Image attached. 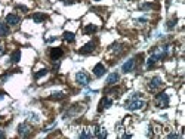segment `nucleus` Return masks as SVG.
Returning a JSON list of instances; mask_svg holds the SVG:
<instances>
[{
  "instance_id": "nucleus-25",
  "label": "nucleus",
  "mask_w": 185,
  "mask_h": 139,
  "mask_svg": "<svg viewBox=\"0 0 185 139\" xmlns=\"http://www.w3.org/2000/svg\"><path fill=\"white\" fill-rule=\"evenodd\" d=\"M167 138H169V139H172V138H179V135H178V133H169V135H167Z\"/></svg>"
},
{
  "instance_id": "nucleus-22",
  "label": "nucleus",
  "mask_w": 185,
  "mask_h": 139,
  "mask_svg": "<svg viewBox=\"0 0 185 139\" xmlns=\"http://www.w3.org/2000/svg\"><path fill=\"white\" fill-rule=\"evenodd\" d=\"M175 22H176V19H173V21H169V22H167V30H172V28L175 27Z\"/></svg>"
},
{
  "instance_id": "nucleus-15",
  "label": "nucleus",
  "mask_w": 185,
  "mask_h": 139,
  "mask_svg": "<svg viewBox=\"0 0 185 139\" xmlns=\"http://www.w3.org/2000/svg\"><path fill=\"white\" fill-rule=\"evenodd\" d=\"M44 19H46V15H44V13H34V15H33V21H34L36 24L43 22Z\"/></svg>"
},
{
  "instance_id": "nucleus-1",
  "label": "nucleus",
  "mask_w": 185,
  "mask_h": 139,
  "mask_svg": "<svg viewBox=\"0 0 185 139\" xmlns=\"http://www.w3.org/2000/svg\"><path fill=\"white\" fill-rule=\"evenodd\" d=\"M155 104H157L158 108H166L169 105V96H167V93H164V92L157 93L155 95Z\"/></svg>"
},
{
  "instance_id": "nucleus-26",
  "label": "nucleus",
  "mask_w": 185,
  "mask_h": 139,
  "mask_svg": "<svg viewBox=\"0 0 185 139\" xmlns=\"http://www.w3.org/2000/svg\"><path fill=\"white\" fill-rule=\"evenodd\" d=\"M16 9H18V10H24V12L27 10V7H24V6H16Z\"/></svg>"
},
{
  "instance_id": "nucleus-6",
  "label": "nucleus",
  "mask_w": 185,
  "mask_h": 139,
  "mask_svg": "<svg viewBox=\"0 0 185 139\" xmlns=\"http://www.w3.org/2000/svg\"><path fill=\"white\" fill-rule=\"evenodd\" d=\"M6 24H9V25H16V24H19V16L15 15V13L6 15Z\"/></svg>"
},
{
  "instance_id": "nucleus-5",
  "label": "nucleus",
  "mask_w": 185,
  "mask_h": 139,
  "mask_svg": "<svg viewBox=\"0 0 185 139\" xmlns=\"http://www.w3.org/2000/svg\"><path fill=\"white\" fill-rule=\"evenodd\" d=\"M161 85H163V82H161L160 77H152L149 85H148V88H149V90H155V89L161 88Z\"/></svg>"
},
{
  "instance_id": "nucleus-2",
  "label": "nucleus",
  "mask_w": 185,
  "mask_h": 139,
  "mask_svg": "<svg viewBox=\"0 0 185 139\" xmlns=\"http://www.w3.org/2000/svg\"><path fill=\"white\" fill-rule=\"evenodd\" d=\"M144 105H145V102H144V101H138L136 98H135V99H130V101L126 102V108L130 110V111L141 110V108H144Z\"/></svg>"
},
{
  "instance_id": "nucleus-23",
  "label": "nucleus",
  "mask_w": 185,
  "mask_h": 139,
  "mask_svg": "<svg viewBox=\"0 0 185 139\" xmlns=\"http://www.w3.org/2000/svg\"><path fill=\"white\" fill-rule=\"evenodd\" d=\"M52 99H61V98H64V93H55L53 96H50Z\"/></svg>"
},
{
  "instance_id": "nucleus-27",
  "label": "nucleus",
  "mask_w": 185,
  "mask_h": 139,
  "mask_svg": "<svg viewBox=\"0 0 185 139\" xmlns=\"http://www.w3.org/2000/svg\"><path fill=\"white\" fill-rule=\"evenodd\" d=\"M1 138H4V132L0 129V139H1Z\"/></svg>"
},
{
  "instance_id": "nucleus-8",
  "label": "nucleus",
  "mask_w": 185,
  "mask_h": 139,
  "mask_svg": "<svg viewBox=\"0 0 185 139\" xmlns=\"http://www.w3.org/2000/svg\"><path fill=\"white\" fill-rule=\"evenodd\" d=\"M18 133H19V136H28V133H30V126H28L27 123L19 124V126H18Z\"/></svg>"
},
{
  "instance_id": "nucleus-24",
  "label": "nucleus",
  "mask_w": 185,
  "mask_h": 139,
  "mask_svg": "<svg viewBox=\"0 0 185 139\" xmlns=\"http://www.w3.org/2000/svg\"><path fill=\"white\" fill-rule=\"evenodd\" d=\"M64 4H74L75 3V0H61Z\"/></svg>"
},
{
  "instance_id": "nucleus-16",
  "label": "nucleus",
  "mask_w": 185,
  "mask_h": 139,
  "mask_svg": "<svg viewBox=\"0 0 185 139\" xmlns=\"http://www.w3.org/2000/svg\"><path fill=\"white\" fill-rule=\"evenodd\" d=\"M62 36H64V40L68 42V43H73L74 40H75V36H74L73 33H70V31H65Z\"/></svg>"
},
{
  "instance_id": "nucleus-21",
  "label": "nucleus",
  "mask_w": 185,
  "mask_h": 139,
  "mask_svg": "<svg viewBox=\"0 0 185 139\" xmlns=\"http://www.w3.org/2000/svg\"><path fill=\"white\" fill-rule=\"evenodd\" d=\"M114 52H120V50H123V46L121 45H118V43H115V45H112V47H111Z\"/></svg>"
},
{
  "instance_id": "nucleus-9",
  "label": "nucleus",
  "mask_w": 185,
  "mask_h": 139,
  "mask_svg": "<svg viewBox=\"0 0 185 139\" xmlns=\"http://www.w3.org/2000/svg\"><path fill=\"white\" fill-rule=\"evenodd\" d=\"M95 45H96L95 42H89L87 45H84V46L81 47V49H80L78 52H80V53H83V55H86V53H90V52H93V49H95Z\"/></svg>"
},
{
  "instance_id": "nucleus-7",
  "label": "nucleus",
  "mask_w": 185,
  "mask_h": 139,
  "mask_svg": "<svg viewBox=\"0 0 185 139\" xmlns=\"http://www.w3.org/2000/svg\"><path fill=\"white\" fill-rule=\"evenodd\" d=\"M133 67H135V59H127V61L123 64L121 70H123V73H130V71L133 70Z\"/></svg>"
},
{
  "instance_id": "nucleus-4",
  "label": "nucleus",
  "mask_w": 185,
  "mask_h": 139,
  "mask_svg": "<svg viewBox=\"0 0 185 139\" xmlns=\"http://www.w3.org/2000/svg\"><path fill=\"white\" fill-rule=\"evenodd\" d=\"M62 55H64V52H62V49H61V47H52V49H50V52H49V56H50V59H52V61H58Z\"/></svg>"
},
{
  "instance_id": "nucleus-20",
  "label": "nucleus",
  "mask_w": 185,
  "mask_h": 139,
  "mask_svg": "<svg viewBox=\"0 0 185 139\" xmlns=\"http://www.w3.org/2000/svg\"><path fill=\"white\" fill-rule=\"evenodd\" d=\"M92 136H93V135H92V133H90L89 130H84V132H81V133H80V138H81V139H86V138H92Z\"/></svg>"
},
{
  "instance_id": "nucleus-19",
  "label": "nucleus",
  "mask_w": 185,
  "mask_h": 139,
  "mask_svg": "<svg viewBox=\"0 0 185 139\" xmlns=\"http://www.w3.org/2000/svg\"><path fill=\"white\" fill-rule=\"evenodd\" d=\"M47 74V70H40V71H37L36 74H34V79H40V77H43V76H46Z\"/></svg>"
},
{
  "instance_id": "nucleus-29",
  "label": "nucleus",
  "mask_w": 185,
  "mask_h": 139,
  "mask_svg": "<svg viewBox=\"0 0 185 139\" xmlns=\"http://www.w3.org/2000/svg\"><path fill=\"white\" fill-rule=\"evenodd\" d=\"M95 1H99V0H95Z\"/></svg>"
},
{
  "instance_id": "nucleus-18",
  "label": "nucleus",
  "mask_w": 185,
  "mask_h": 139,
  "mask_svg": "<svg viewBox=\"0 0 185 139\" xmlns=\"http://www.w3.org/2000/svg\"><path fill=\"white\" fill-rule=\"evenodd\" d=\"M98 28H96V25H93V24H89V25H86L84 27V33L86 34H92V33H95Z\"/></svg>"
},
{
  "instance_id": "nucleus-28",
  "label": "nucleus",
  "mask_w": 185,
  "mask_h": 139,
  "mask_svg": "<svg viewBox=\"0 0 185 139\" xmlns=\"http://www.w3.org/2000/svg\"><path fill=\"white\" fill-rule=\"evenodd\" d=\"M4 96V92H0V98H3Z\"/></svg>"
},
{
  "instance_id": "nucleus-14",
  "label": "nucleus",
  "mask_w": 185,
  "mask_h": 139,
  "mask_svg": "<svg viewBox=\"0 0 185 139\" xmlns=\"http://www.w3.org/2000/svg\"><path fill=\"white\" fill-rule=\"evenodd\" d=\"M7 33H9V27H7V24H4V22H0V37H4V36H7Z\"/></svg>"
},
{
  "instance_id": "nucleus-3",
  "label": "nucleus",
  "mask_w": 185,
  "mask_h": 139,
  "mask_svg": "<svg viewBox=\"0 0 185 139\" xmlns=\"http://www.w3.org/2000/svg\"><path fill=\"white\" fill-rule=\"evenodd\" d=\"M75 80H77V83H78V85H81V86H87V85H89V82H90V77L87 76V73L80 71V73H77Z\"/></svg>"
},
{
  "instance_id": "nucleus-12",
  "label": "nucleus",
  "mask_w": 185,
  "mask_h": 139,
  "mask_svg": "<svg viewBox=\"0 0 185 139\" xmlns=\"http://www.w3.org/2000/svg\"><path fill=\"white\" fill-rule=\"evenodd\" d=\"M118 79H120V76L117 74V73H112L108 76V79H107V85L108 86H112V85H115L117 82H118Z\"/></svg>"
},
{
  "instance_id": "nucleus-13",
  "label": "nucleus",
  "mask_w": 185,
  "mask_h": 139,
  "mask_svg": "<svg viewBox=\"0 0 185 139\" xmlns=\"http://www.w3.org/2000/svg\"><path fill=\"white\" fill-rule=\"evenodd\" d=\"M19 59H21V50H19V49H16V50L12 53V56H10V61H12L13 64H16V62H19Z\"/></svg>"
},
{
  "instance_id": "nucleus-17",
  "label": "nucleus",
  "mask_w": 185,
  "mask_h": 139,
  "mask_svg": "<svg viewBox=\"0 0 185 139\" xmlns=\"http://www.w3.org/2000/svg\"><path fill=\"white\" fill-rule=\"evenodd\" d=\"M95 136H96V138H101V139L107 138V130H105V129H101V127H96Z\"/></svg>"
},
{
  "instance_id": "nucleus-11",
  "label": "nucleus",
  "mask_w": 185,
  "mask_h": 139,
  "mask_svg": "<svg viewBox=\"0 0 185 139\" xmlns=\"http://www.w3.org/2000/svg\"><path fill=\"white\" fill-rule=\"evenodd\" d=\"M112 105V99H110V98H102L101 99V102H99V111H102L104 108H108V107H111Z\"/></svg>"
},
{
  "instance_id": "nucleus-10",
  "label": "nucleus",
  "mask_w": 185,
  "mask_h": 139,
  "mask_svg": "<svg viewBox=\"0 0 185 139\" xmlns=\"http://www.w3.org/2000/svg\"><path fill=\"white\" fill-rule=\"evenodd\" d=\"M93 74H95L96 77L104 76V74H105V67H104L102 64H96V65H95V68H93Z\"/></svg>"
}]
</instances>
